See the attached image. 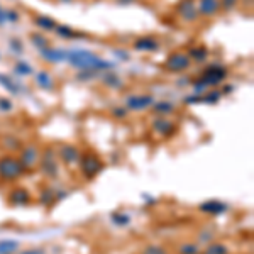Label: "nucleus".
<instances>
[{
    "mask_svg": "<svg viewBox=\"0 0 254 254\" xmlns=\"http://www.w3.org/2000/svg\"><path fill=\"white\" fill-rule=\"evenodd\" d=\"M66 59L70 61V64L73 68H78L81 71H107L114 66L110 61H105L100 56H97L95 53L87 51V49H77V51L68 53Z\"/></svg>",
    "mask_w": 254,
    "mask_h": 254,
    "instance_id": "1",
    "label": "nucleus"
},
{
    "mask_svg": "<svg viewBox=\"0 0 254 254\" xmlns=\"http://www.w3.org/2000/svg\"><path fill=\"white\" fill-rule=\"evenodd\" d=\"M229 77L227 68L220 66V64H210L203 70V73L193 81V90L196 95H202L209 90L210 87H215V85L222 83L225 78Z\"/></svg>",
    "mask_w": 254,
    "mask_h": 254,
    "instance_id": "2",
    "label": "nucleus"
},
{
    "mask_svg": "<svg viewBox=\"0 0 254 254\" xmlns=\"http://www.w3.org/2000/svg\"><path fill=\"white\" fill-rule=\"evenodd\" d=\"M26 168L16 156H0V180L3 181H16L26 173Z\"/></svg>",
    "mask_w": 254,
    "mask_h": 254,
    "instance_id": "3",
    "label": "nucleus"
},
{
    "mask_svg": "<svg viewBox=\"0 0 254 254\" xmlns=\"http://www.w3.org/2000/svg\"><path fill=\"white\" fill-rule=\"evenodd\" d=\"M78 168H80L81 176L87 178V180H94L97 175L103 170V161L95 153H85V155L80 156Z\"/></svg>",
    "mask_w": 254,
    "mask_h": 254,
    "instance_id": "4",
    "label": "nucleus"
},
{
    "mask_svg": "<svg viewBox=\"0 0 254 254\" xmlns=\"http://www.w3.org/2000/svg\"><path fill=\"white\" fill-rule=\"evenodd\" d=\"M39 164H41V171L46 178L49 180H55L59 175V166H58V156L53 148H46L41 153V158H39Z\"/></svg>",
    "mask_w": 254,
    "mask_h": 254,
    "instance_id": "5",
    "label": "nucleus"
},
{
    "mask_svg": "<svg viewBox=\"0 0 254 254\" xmlns=\"http://www.w3.org/2000/svg\"><path fill=\"white\" fill-rule=\"evenodd\" d=\"M192 59L190 56L187 55L185 51H173L168 55L166 61L163 63V68L171 73H183L190 68Z\"/></svg>",
    "mask_w": 254,
    "mask_h": 254,
    "instance_id": "6",
    "label": "nucleus"
},
{
    "mask_svg": "<svg viewBox=\"0 0 254 254\" xmlns=\"http://www.w3.org/2000/svg\"><path fill=\"white\" fill-rule=\"evenodd\" d=\"M156 102V98L153 95L142 94V95H129L126 98V109L132 110V112H142L148 110L149 107H153V103Z\"/></svg>",
    "mask_w": 254,
    "mask_h": 254,
    "instance_id": "7",
    "label": "nucleus"
},
{
    "mask_svg": "<svg viewBox=\"0 0 254 254\" xmlns=\"http://www.w3.org/2000/svg\"><path fill=\"white\" fill-rule=\"evenodd\" d=\"M176 14L183 22H195L198 19V9L195 0H180L176 5Z\"/></svg>",
    "mask_w": 254,
    "mask_h": 254,
    "instance_id": "8",
    "label": "nucleus"
},
{
    "mask_svg": "<svg viewBox=\"0 0 254 254\" xmlns=\"http://www.w3.org/2000/svg\"><path fill=\"white\" fill-rule=\"evenodd\" d=\"M39 158H41V153L36 144H27L19 151V161L26 170H32L39 163Z\"/></svg>",
    "mask_w": 254,
    "mask_h": 254,
    "instance_id": "9",
    "label": "nucleus"
},
{
    "mask_svg": "<svg viewBox=\"0 0 254 254\" xmlns=\"http://www.w3.org/2000/svg\"><path fill=\"white\" fill-rule=\"evenodd\" d=\"M56 156H58L66 166H75V164H78V161H80L81 153L78 151V148L73 144H61L58 151H56Z\"/></svg>",
    "mask_w": 254,
    "mask_h": 254,
    "instance_id": "10",
    "label": "nucleus"
},
{
    "mask_svg": "<svg viewBox=\"0 0 254 254\" xmlns=\"http://www.w3.org/2000/svg\"><path fill=\"white\" fill-rule=\"evenodd\" d=\"M7 202L10 207H26L31 203V192L22 187L12 188L7 196Z\"/></svg>",
    "mask_w": 254,
    "mask_h": 254,
    "instance_id": "11",
    "label": "nucleus"
},
{
    "mask_svg": "<svg viewBox=\"0 0 254 254\" xmlns=\"http://www.w3.org/2000/svg\"><path fill=\"white\" fill-rule=\"evenodd\" d=\"M151 127L161 137H171L176 132V126L171 120H168L166 117H156L151 122Z\"/></svg>",
    "mask_w": 254,
    "mask_h": 254,
    "instance_id": "12",
    "label": "nucleus"
},
{
    "mask_svg": "<svg viewBox=\"0 0 254 254\" xmlns=\"http://www.w3.org/2000/svg\"><path fill=\"white\" fill-rule=\"evenodd\" d=\"M229 207L225 205L220 200H207V202L200 203L198 210L202 214H207V215H222V214L227 212Z\"/></svg>",
    "mask_w": 254,
    "mask_h": 254,
    "instance_id": "13",
    "label": "nucleus"
},
{
    "mask_svg": "<svg viewBox=\"0 0 254 254\" xmlns=\"http://www.w3.org/2000/svg\"><path fill=\"white\" fill-rule=\"evenodd\" d=\"M134 49L139 53H156L159 49V42L153 36H142L134 41Z\"/></svg>",
    "mask_w": 254,
    "mask_h": 254,
    "instance_id": "14",
    "label": "nucleus"
},
{
    "mask_svg": "<svg viewBox=\"0 0 254 254\" xmlns=\"http://www.w3.org/2000/svg\"><path fill=\"white\" fill-rule=\"evenodd\" d=\"M196 9H198V16L212 17L220 10V2L219 0H200L196 3Z\"/></svg>",
    "mask_w": 254,
    "mask_h": 254,
    "instance_id": "15",
    "label": "nucleus"
},
{
    "mask_svg": "<svg viewBox=\"0 0 254 254\" xmlns=\"http://www.w3.org/2000/svg\"><path fill=\"white\" fill-rule=\"evenodd\" d=\"M41 56L48 63H61L66 59L68 53L64 51V49H58V48H51V46H48V48L41 49Z\"/></svg>",
    "mask_w": 254,
    "mask_h": 254,
    "instance_id": "16",
    "label": "nucleus"
},
{
    "mask_svg": "<svg viewBox=\"0 0 254 254\" xmlns=\"http://www.w3.org/2000/svg\"><path fill=\"white\" fill-rule=\"evenodd\" d=\"M102 83L109 88H114V90H120L124 87V80L119 77L117 73H112V71H102Z\"/></svg>",
    "mask_w": 254,
    "mask_h": 254,
    "instance_id": "17",
    "label": "nucleus"
},
{
    "mask_svg": "<svg viewBox=\"0 0 254 254\" xmlns=\"http://www.w3.org/2000/svg\"><path fill=\"white\" fill-rule=\"evenodd\" d=\"M55 32H56V36H59L61 39H83V38H88V36L85 34V32L75 31L73 27L63 26V24L56 26V27H55Z\"/></svg>",
    "mask_w": 254,
    "mask_h": 254,
    "instance_id": "18",
    "label": "nucleus"
},
{
    "mask_svg": "<svg viewBox=\"0 0 254 254\" xmlns=\"http://www.w3.org/2000/svg\"><path fill=\"white\" fill-rule=\"evenodd\" d=\"M36 83L42 90H53V87H55V80L48 70H41L36 73Z\"/></svg>",
    "mask_w": 254,
    "mask_h": 254,
    "instance_id": "19",
    "label": "nucleus"
},
{
    "mask_svg": "<svg viewBox=\"0 0 254 254\" xmlns=\"http://www.w3.org/2000/svg\"><path fill=\"white\" fill-rule=\"evenodd\" d=\"M153 110H155L156 117H166L170 114H173L175 103L170 102V100H159V102L153 103Z\"/></svg>",
    "mask_w": 254,
    "mask_h": 254,
    "instance_id": "20",
    "label": "nucleus"
},
{
    "mask_svg": "<svg viewBox=\"0 0 254 254\" xmlns=\"http://www.w3.org/2000/svg\"><path fill=\"white\" fill-rule=\"evenodd\" d=\"M187 55L190 56L192 61L203 63L209 59V49H207V46H193L190 49V53H187Z\"/></svg>",
    "mask_w": 254,
    "mask_h": 254,
    "instance_id": "21",
    "label": "nucleus"
},
{
    "mask_svg": "<svg viewBox=\"0 0 254 254\" xmlns=\"http://www.w3.org/2000/svg\"><path fill=\"white\" fill-rule=\"evenodd\" d=\"M34 24L39 27L41 31L48 32V31H55V27L58 24L55 22V19H51L49 16H36L34 17Z\"/></svg>",
    "mask_w": 254,
    "mask_h": 254,
    "instance_id": "22",
    "label": "nucleus"
},
{
    "mask_svg": "<svg viewBox=\"0 0 254 254\" xmlns=\"http://www.w3.org/2000/svg\"><path fill=\"white\" fill-rule=\"evenodd\" d=\"M56 200H58V192L51 190V188H44V190H41V193H39V202L44 207H51Z\"/></svg>",
    "mask_w": 254,
    "mask_h": 254,
    "instance_id": "23",
    "label": "nucleus"
},
{
    "mask_svg": "<svg viewBox=\"0 0 254 254\" xmlns=\"http://www.w3.org/2000/svg\"><path fill=\"white\" fill-rule=\"evenodd\" d=\"M200 254H231V251L222 242H210Z\"/></svg>",
    "mask_w": 254,
    "mask_h": 254,
    "instance_id": "24",
    "label": "nucleus"
},
{
    "mask_svg": "<svg viewBox=\"0 0 254 254\" xmlns=\"http://www.w3.org/2000/svg\"><path fill=\"white\" fill-rule=\"evenodd\" d=\"M2 148H5L7 151H20L22 149V146H20V141L17 137H14V136H5V137L2 139Z\"/></svg>",
    "mask_w": 254,
    "mask_h": 254,
    "instance_id": "25",
    "label": "nucleus"
},
{
    "mask_svg": "<svg viewBox=\"0 0 254 254\" xmlns=\"http://www.w3.org/2000/svg\"><path fill=\"white\" fill-rule=\"evenodd\" d=\"M29 39H31V42L32 44L36 46V48L41 51V49H44V48H48L49 46V41H48V38H46L42 32H32V34L29 36Z\"/></svg>",
    "mask_w": 254,
    "mask_h": 254,
    "instance_id": "26",
    "label": "nucleus"
},
{
    "mask_svg": "<svg viewBox=\"0 0 254 254\" xmlns=\"http://www.w3.org/2000/svg\"><path fill=\"white\" fill-rule=\"evenodd\" d=\"M19 249V242L12 241V239H5V241H0V254H16Z\"/></svg>",
    "mask_w": 254,
    "mask_h": 254,
    "instance_id": "27",
    "label": "nucleus"
},
{
    "mask_svg": "<svg viewBox=\"0 0 254 254\" xmlns=\"http://www.w3.org/2000/svg\"><path fill=\"white\" fill-rule=\"evenodd\" d=\"M110 219H112V222L116 224L117 227H126V225L131 224V217H129L126 212H114V214H110Z\"/></svg>",
    "mask_w": 254,
    "mask_h": 254,
    "instance_id": "28",
    "label": "nucleus"
},
{
    "mask_svg": "<svg viewBox=\"0 0 254 254\" xmlns=\"http://www.w3.org/2000/svg\"><path fill=\"white\" fill-rule=\"evenodd\" d=\"M220 97H222V94L219 90H207L205 94L200 95V103H217Z\"/></svg>",
    "mask_w": 254,
    "mask_h": 254,
    "instance_id": "29",
    "label": "nucleus"
},
{
    "mask_svg": "<svg viewBox=\"0 0 254 254\" xmlns=\"http://www.w3.org/2000/svg\"><path fill=\"white\" fill-rule=\"evenodd\" d=\"M14 71L20 77H27V75H32V66L24 59H17V63L14 64Z\"/></svg>",
    "mask_w": 254,
    "mask_h": 254,
    "instance_id": "30",
    "label": "nucleus"
},
{
    "mask_svg": "<svg viewBox=\"0 0 254 254\" xmlns=\"http://www.w3.org/2000/svg\"><path fill=\"white\" fill-rule=\"evenodd\" d=\"M198 244H193V242H183V244H180V248H178V254H200Z\"/></svg>",
    "mask_w": 254,
    "mask_h": 254,
    "instance_id": "31",
    "label": "nucleus"
},
{
    "mask_svg": "<svg viewBox=\"0 0 254 254\" xmlns=\"http://www.w3.org/2000/svg\"><path fill=\"white\" fill-rule=\"evenodd\" d=\"M0 83H2L9 92H12V94H19V87L16 85V81H14L10 77H7V75H0Z\"/></svg>",
    "mask_w": 254,
    "mask_h": 254,
    "instance_id": "32",
    "label": "nucleus"
},
{
    "mask_svg": "<svg viewBox=\"0 0 254 254\" xmlns=\"http://www.w3.org/2000/svg\"><path fill=\"white\" fill-rule=\"evenodd\" d=\"M141 254H168V253H166V249L161 248V246L149 244V246H146V248L142 249V253H141Z\"/></svg>",
    "mask_w": 254,
    "mask_h": 254,
    "instance_id": "33",
    "label": "nucleus"
},
{
    "mask_svg": "<svg viewBox=\"0 0 254 254\" xmlns=\"http://www.w3.org/2000/svg\"><path fill=\"white\" fill-rule=\"evenodd\" d=\"M112 116L116 117V119H126V117L129 116V110L126 109V107H114Z\"/></svg>",
    "mask_w": 254,
    "mask_h": 254,
    "instance_id": "34",
    "label": "nucleus"
},
{
    "mask_svg": "<svg viewBox=\"0 0 254 254\" xmlns=\"http://www.w3.org/2000/svg\"><path fill=\"white\" fill-rule=\"evenodd\" d=\"M12 109H14L12 100L7 98V97H0V110H3V112H10Z\"/></svg>",
    "mask_w": 254,
    "mask_h": 254,
    "instance_id": "35",
    "label": "nucleus"
},
{
    "mask_svg": "<svg viewBox=\"0 0 254 254\" xmlns=\"http://www.w3.org/2000/svg\"><path fill=\"white\" fill-rule=\"evenodd\" d=\"M219 2H220V9L224 10H232L237 5V0H219Z\"/></svg>",
    "mask_w": 254,
    "mask_h": 254,
    "instance_id": "36",
    "label": "nucleus"
},
{
    "mask_svg": "<svg viewBox=\"0 0 254 254\" xmlns=\"http://www.w3.org/2000/svg\"><path fill=\"white\" fill-rule=\"evenodd\" d=\"M10 48H12V51H16V53H22L24 51V48H22V42L19 41V39H10Z\"/></svg>",
    "mask_w": 254,
    "mask_h": 254,
    "instance_id": "37",
    "label": "nucleus"
},
{
    "mask_svg": "<svg viewBox=\"0 0 254 254\" xmlns=\"http://www.w3.org/2000/svg\"><path fill=\"white\" fill-rule=\"evenodd\" d=\"M9 19L10 22H17L19 20V14L16 12V10H7L5 12V20Z\"/></svg>",
    "mask_w": 254,
    "mask_h": 254,
    "instance_id": "38",
    "label": "nucleus"
},
{
    "mask_svg": "<svg viewBox=\"0 0 254 254\" xmlns=\"http://www.w3.org/2000/svg\"><path fill=\"white\" fill-rule=\"evenodd\" d=\"M20 254H46V251L42 248H34V249H26V251H22Z\"/></svg>",
    "mask_w": 254,
    "mask_h": 254,
    "instance_id": "39",
    "label": "nucleus"
},
{
    "mask_svg": "<svg viewBox=\"0 0 254 254\" xmlns=\"http://www.w3.org/2000/svg\"><path fill=\"white\" fill-rule=\"evenodd\" d=\"M3 22H5V10L0 7V26H2Z\"/></svg>",
    "mask_w": 254,
    "mask_h": 254,
    "instance_id": "40",
    "label": "nucleus"
},
{
    "mask_svg": "<svg viewBox=\"0 0 254 254\" xmlns=\"http://www.w3.org/2000/svg\"><path fill=\"white\" fill-rule=\"evenodd\" d=\"M120 3H131V2H134V0H119Z\"/></svg>",
    "mask_w": 254,
    "mask_h": 254,
    "instance_id": "41",
    "label": "nucleus"
}]
</instances>
